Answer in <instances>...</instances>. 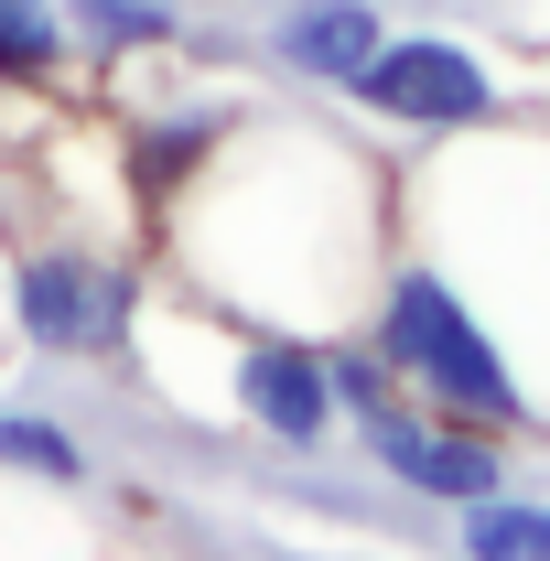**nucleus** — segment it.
Listing matches in <instances>:
<instances>
[{"label": "nucleus", "instance_id": "1", "mask_svg": "<svg viewBox=\"0 0 550 561\" xmlns=\"http://www.w3.org/2000/svg\"><path fill=\"white\" fill-rule=\"evenodd\" d=\"M378 367H389V378H421L432 400H454V411H475V421H518V378L496 367V346L475 335V313H465L432 271H400V280H389Z\"/></svg>", "mask_w": 550, "mask_h": 561}, {"label": "nucleus", "instance_id": "2", "mask_svg": "<svg viewBox=\"0 0 550 561\" xmlns=\"http://www.w3.org/2000/svg\"><path fill=\"white\" fill-rule=\"evenodd\" d=\"M130 302L140 280L119 260H87V249H33V260H11V324H22V346L33 356H119L130 346Z\"/></svg>", "mask_w": 550, "mask_h": 561}, {"label": "nucleus", "instance_id": "3", "mask_svg": "<svg viewBox=\"0 0 550 561\" xmlns=\"http://www.w3.org/2000/svg\"><path fill=\"white\" fill-rule=\"evenodd\" d=\"M345 87H356L378 119H411V130H454V119H485V108H496V76H485L465 44H432V33L378 44Z\"/></svg>", "mask_w": 550, "mask_h": 561}, {"label": "nucleus", "instance_id": "4", "mask_svg": "<svg viewBox=\"0 0 550 561\" xmlns=\"http://www.w3.org/2000/svg\"><path fill=\"white\" fill-rule=\"evenodd\" d=\"M356 432H367V454L400 476V486H421V496H496V454L485 443H465V432H432V421H411V411H356Z\"/></svg>", "mask_w": 550, "mask_h": 561}, {"label": "nucleus", "instance_id": "5", "mask_svg": "<svg viewBox=\"0 0 550 561\" xmlns=\"http://www.w3.org/2000/svg\"><path fill=\"white\" fill-rule=\"evenodd\" d=\"M238 411L260 421L271 443H291V454H313L324 432H335V389H324V356L313 346H249L238 356Z\"/></svg>", "mask_w": 550, "mask_h": 561}, {"label": "nucleus", "instance_id": "6", "mask_svg": "<svg viewBox=\"0 0 550 561\" xmlns=\"http://www.w3.org/2000/svg\"><path fill=\"white\" fill-rule=\"evenodd\" d=\"M378 44H389L378 0H280V22H271V55L291 76H313V87H345Z\"/></svg>", "mask_w": 550, "mask_h": 561}, {"label": "nucleus", "instance_id": "7", "mask_svg": "<svg viewBox=\"0 0 550 561\" xmlns=\"http://www.w3.org/2000/svg\"><path fill=\"white\" fill-rule=\"evenodd\" d=\"M55 11H66L76 55H162V44H184L173 0H55Z\"/></svg>", "mask_w": 550, "mask_h": 561}, {"label": "nucleus", "instance_id": "8", "mask_svg": "<svg viewBox=\"0 0 550 561\" xmlns=\"http://www.w3.org/2000/svg\"><path fill=\"white\" fill-rule=\"evenodd\" d=\"M66 11L55 0H0V87H55L66 76Z\"/></svg>", "mask_w": 550, "mask_h": 561}, {"label": "nucleus", "instance_id": "9", "mask_svg": "<svg viewBox=\"0 0 550 561\" xmlns=\"http://www.w3.org/2000/svg\"><path fill=\"white\" fill-rule=\"evenodd\" d=\"M0 465H11V476H55V486H76V476H87V443H76L55 411H0Z\"/></svg>", "mask_w": 550, "mask_h": 561}, {"label": "nucleus", "instance_id": "10", "mask_svg": "<svg viewBox=\"0 0 550 561\" xmlns=\"http://www.w3.org/2000/svg\"><path fill=\"white\" fill-rule=\"evenodd\" d=\"M465 561H550V507L475 496V518H465Z\"/></svg>", "mask_w": 550, "mask_h": 561}, {"label": "nucleus", "instance_id": "11", "mask_svg": "<svg viewBox=\"0 0 550 561\" xmlns=\"http://www.w3.org/2000/svg\"><path fill=\"white\" fill-rule=\"evenodd\" d=\"M206 140H216V119H206V108H195V119H140V130H130V173L151 184V195H162V184H184V162H195Z\"/></svg>", "mask_w": 550, "mask_h": 561}]
</instances>
